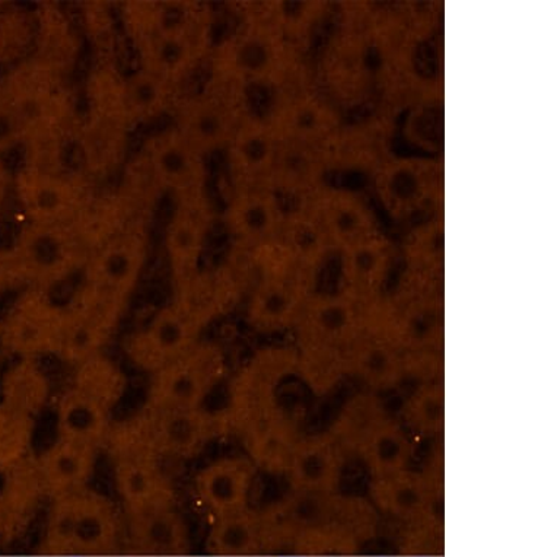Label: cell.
<instances>
[{
    "mask_svg": "<svg viewBox=\"0 0 557 557\" xmlns=\"http://www.w3.org/2000/svg\"><path fill=\"white\" fill-rule=\"evenodd\" d=\"M120 539V518L113 500L85 487L60 496L47 518L45 546L55 557H106Z\"/></svg>",
    "mask_w": 557,
    "mask_h": 557,
    "instance_id": "obj_1",
    "label": "cell"
},
{
    "mask_svg": "<svg viewBox=\"0 0 557 557\" xmlns=\"http://www.w3.org/2000/svg\"><path fill=\"white\" fill-rule=\"evenodd\" d=\"M111 441L115 490L127 516L174 505V490L139 425L123 428Z\"/></svg>",
    "mask_w": 557,
    "mask_h": 557,
    "instance_id": "obj_2",
    "label": "cell"
},
{
    "mask_svg": "<svg viewBox=\"0 0 557 557\" xmlns=\"http://www.w3.org/2000/svg\"><path fill=\"white\" fill-rule=\"evenodd\" d=\"M225 374L226 359L221 347L215 343L197 342L152 375L147 410L200 409Z\"/></svg>",
    "mask_w": 557,
    "mask_h": 557,
    "instance_id": "obj_3",
    "label": "cell"
},
{
    "mask_svg": "<svg viewBox=\"0 0 557 557\" xmlns=\"http://www.w3.org/2000/svg\"><path fill=\"white\" fill-rule=\"evenodd\" d=\"M201 325L177 306L158 308L128 338L127 358L153 375L196 345Z\"/></svg>",
    "mask_w": 557,
    "mask_h": 557,
    "instance_id": "obj_4",
    "label": "cell"
},
{
    "mask_svg": "<svg viewBox=\"0 0 557 557\" xmlns=\"http://www.w3.org/2000/svg\"><path fill=\"white\" fill-rule=\"evenodd\" d=\"M145 441L161 458L191 460L222 430L220 416L205 407L191 410H147L137 422Z\"/></svg>",
    "mask_w": 557,
    "mask_h": 557,
    "instance_id": "obj_5",
    "label": "cell"
},
{
    "mask_svg": "<svg viewBox=\"0 0 557 557\" xmlns=\"http://www.w3.org/2000/svg\"><path fill=\"white\" fill-rule=\"evenodd\" d=\"M67 312L47 298L23 301L3 324L10 352L23 359L58 355L62 349Z\"/></svg>",
    "mask_w": 557,
    "mask_h": 557,
    "instance_id": "obj_6",
    "label": "cell"
},
{
    "mask_svg": "<svg viewBox=\"0 0 557 557\" xmlns=\"http://www.w3.org/2000/svg\"><path fill=\"white\" fill-rule=\"evenodd\" d=\"M257 467L248 457H224L197 471V499L213 518L250 508Z\"/></svg>",
    "mask_w": 557,
    "mask_h": 557,
    "instance_id": "obj_7",
    "label": "cell"
},
{
    "mask_svg": "<svg viewBox=\"0 0 557 557\" xmlns=\"http://www.w3.org/2000/svg\"><path fill=\"white\" fill-rule=\"evenodd\" d=\"M131 553L144 557L190 556V533L175 505L127 516Z\"/></svg>",
    "mask_w": 557,
    "mask_h": 557,
    "instance_id": "obj_8",
    "label": "cell"
},
{
    "mask_svg": "<svg viewBox=\"0 0 557 557\" xmlns=\"http://www.w3.org/2000/svg\"><path fill=\"white\" fill-rule=\"evenodd\" d=\"M97 447L58 438L38 458L40 490L51 499L89 486L97 465Z\"/></svg>",
    "mask_w": 557,
    "mask_h": 557,
    "instance_id": "obj_9",
    "label": "cell"
},
{
    "mask_svg": "<svg viewBox=\"0 0 557 557\" xmlns=\"http://www.w3.org/2000/svg\"><path fill=\"white\" fill-rule=\"evenodd\" d=\"M290 482L306 494H329L342 475V454L333 441L323 436L298 441L286 466Z\"/></svg>",
    "mask_w": 557,
    "mask_h": 557,
    "instance_id": "obj_10",
    "label": "cell"
},
{
    "mask_svg": "<svg viewBox=\"0 0 557 557\" xmlns=\"http://www.w3.org/2000/svg\"><path fill=\"white\" fill-rule=\"evenodd\" d=\"M111 416L113 411L71 385L59 400V438L98 448L109 435Z\"/></svg>",
    "mask_w": 557,
    "mask_h": 557,
    "instance_id": "obj_11",
    "label": "cell"
},
{
    "mask_svg": "<svg viewBox=\"0 0 557 557\" xmlns=\"http://www.w3.org/2000/svg\"><path fill=\"white\" fill-rule=\"evenodd\" d=\"M264 537L263 512L247 508L213 520L208 535V550L215 557H257Z\"/></svg>",
    "mask_w": 557,
    "mask_h": 557,
    "instance_id": "obj_12",
    "label": "cell"
},
{
    "mask_svg": "<svg viewBox=\"0 0 557 557\" xmlns=\"http://www.w3.org/2000/svg\"><path fill=\"white\" fill-rule=\"evenodd\" d=\"M14 188L21 209L38 226L59 221L72 205L71 191L63 183L37 171H21L16 175Z\"/></svg>",
    "mask_w": 557,
    "mask_h": 557,
    "instance_id": "obj_13",
    "label": "cell"
},
{
    "mask_svg": "<svg viewBox=\"0 0 557 557\" xmlns=\"http://www.w3.org/2000/svg\"><path fill=\"white\" fill-rule=\"evenodd\" d=\"M50 381L34 359H23L2 381V403L36 418L49 403Z\"/></svg>",
    "mask_w": 557,
    "mask_h": 557,
    "instance_id": "obj_14",
    "label": "cell"
},
{
    "mask_svg": "<svg viewBox=\"0 0 557 557\" xmlns=\"http://www.w3.org/2000/svg\"><path fill=\"white\" fill-rule=\"evenodd\" d=\"M372 494L381 508L401 518H421L430 507L426 483L409 470L376 478Z\"/></svg>",
    "mask_w": 557,
    "mask_h": 557,
    "instance_id": "obj_15",
    "label": "cell"
},
{
    "mask_svg": "<svg viewBox=\"0 0 557 557\" xmlns=\"http://www.w3.org/2000/svg\"><path fill=\"white\" fill-rule=\"evenodd\" d=\"M362 451L375 478H385L407 470L411 445L400 428L383 422L368 432L363 438Z\"/></svg>",
    "mask_w": 557,
    "mask_h": 557,
    "instance_id": "obj_16",
    "label": "cell"
},
{
    "mask_svg": "<svg viewBox=\"0 0 557 557\" xmlns=\"http://www.w3.org/2000/svg\"><path fill=\"white\" fill-rule=\"evenodd\" d=\"M72 387L114 411L127 392V376L119 363L100 354L76 367Z\"/></svg>",
    "mask_w": 557,
    "mask_h": 557,
    "instance_id": "obj_17",
    "label": "cell"
},
{
    "mask_svg": "<svg viewBox=\"0 0 557 557\" xmlns=\"http://www.w3.org/2000/svg\"><path fill=\"white\" fill-rule=\"evenodd\" d=\"M38 21L23 8H0V67L15 66L37 45Z\"/></svg>",
    "mask_w": 557,
    "mask_h": 557,
    "instance_id": "obj_18",
    "label": "cell"
},
{
    "mask_svg": "<svg viewBox=\"0 0 557 557\" xmlns=\"http://www.w3.org/2000/svg\"><path fill=\"white\" fill-rule=\"evenodd\" d=\"M36 418L0 403V471L15 469L32 451Z\"/></svg>",
    "mask_w": 557,
    "mask_h": 557,
    "instance_id": "obj_19",
    "label": "cell"
},
{
    "mask_svg": "<svg viewBox=\"0 0 557 557\" xmlns=\"http://www.w3.org/2000/svg\"><path fill=\"white\" fill-rule=\"evenodd\" d=\"M203 237L199 224L191 218H177L169 228L166 237V251L174 270L187 273L199 263Z\"/></svg>",
    "mask_w": 557,
    "mask_h": 557,
    "instance_id": "obj_20",
    "label": "cell"
},
{
    "mask_svg": "<svg viewBox=\"0 0 557 557\" xmlns=\"http://www.w3.org/2000/svg\"><path fill=\"white\" fill-rule=\"evenodd\" d=\"M157 173L165 182L183 183L195 174V149L186 140H166L153 156Z\"/></svg>",
    "mask_w": 557,
    "mask_h": 557,
    "instance_id": "obj_21",
    "label": "cell"
},
{
    "mask_svg": "<svg viewBox=\"0 0 557 557\" xmlns=\"http://www.w3.org/2000/svg\"><path fill=\"white\" fill-rule=\"evenodd\" d=\"M226 131L225 115L216 107L206 106L193 111L187 120L186 143L193 149L212 148Z\"/></svg>",
    "mask_w": 557,
    "mask_h": 557,
    "instance_id": "obj_22",
    "label": "cell"
},
{
    "mask_svg": "<svg viewBox=\"0 0 557 557\" xmlns=\"http://www.w3.org/2000/svg\"><path fill=\"white\" fill-rule=\"evenodd\" d=\"M23 255L38 272H53L58 269L62 246L47 226H37L23 239Z\"/></svg>",
    "mask_w": 557,
    "mask_h": 557,
    "instance_id": "obj_23",
    "label": "cell"
},
{
    "mask_svg": "<svg viewBox=\"0 0 557 557\" xmlns=\"http://www.w3.org/2000/svg\"><path fill=\"white\" fill-rule=\"evenodd\" d=\"M293 308V298L278 285L261 290L252 304L251 317L256 324L264 329H276L284 323Z\"/></svg>",
    "mask_w": 557,
    "mask_h": 557,
    "instance_id": "obj_24",
    "label": "cell"
},
{
    "mask_svg": "<svg viewBox=\"0 0 557 557\" xmlns=\"http://www.w3.org/2000/svg\"><path fill=\"white\" fill-rule=\"evenodd\" d=\"M411 421L425 434L443 431L445 396L443 389L430 387L419 393L411 405Z\"/></svg>",
    "mask_w": 557,
    "mask_h": 557,
    "instance_id": "obj_25",
    "label": "cell"
},
{
    "mask_svg": "<svg viewBox=\"0 0 557 557\" xmlns=\"http://www.w3.org/2000/svg\"><path fill=\"white\" fill-rule=\"evenodd\" d=\"M164 100V87L161 78L153 74H135L131 76L127 87V101L137 111H151Z\"/></svg>",
    "mask_w": 557,
    "mask_h": 557,
    "instance_id": "obj_26",
    "label": "cell"
},
{
    "mask_svg": "<svg viewBox=\"0 0 557 557\" xmlns=\"http://www.w3.org/2000/svg\"><path fill=\"white\" fill-rule=\"evenodd\" d=\"M190 47L180 34H160L156 42V59L166 72H175L187 63Z\"/></svg>",
    "mask_w": 557,
    "mask_h": 557,
    "instance_id": "obj_27",
    "label": "cell"
},
{
    "mask_svg": "<svg viewBox=\"0 0 557 557\" xmlns=\"http://www.w3.org/2000/svg\"><path fill=\"white\" fill-rule=\"evenodd\" d=\"M24 132V124L11 101H0V156L14 148Z\"/></svg>",
    "mask_w": 557,
    "mask_h": 557,
    "instance_id": "obj_28",
    "label": "cell"
},
{
    "mask_svg": "<svg viewBox=\"0 0 557 557\" xmlns=\"http://www.w3.org/2000/svg\"><path fill=\"white\" fill-rule=\"evenodd\" d=\"M238 62L248 71H261L269 62V51L261 42L251 41L242 47L238 53Z\"/></svg>",
    "mask_w": 557,
    "mask_h": 557,
    "instance_id": "obj_29",
    "label": "cell"
},
{
    "mask_svg": "<svg viewBox=\"0 0 557 557\" xmlns=\"http://www.w3.org/2000/svg\"><path fill=\"white\" fill-rule=\"evenodd\" d=\"M243 222L251 233H263L270 224L269 211L260 203L247 206L243 212Z\"/></svg>",
    "mask_w": 557,
    "mask_h": 557,
    "instance_id": "obj_30",
    "label": "cell"
},
{
    "mask_svg": "<svg viewBox=\"0 0 557 557\" xmlns=\"http://www.w3.org/2000/svg\"><path fill=\"white\" fill-rule=\"evenodd\" d=\"M389 188H392L393 195L398 197V199H410L418 191V177L410 173V171H398L394 175L392 183H389Z\"/></svg>",
    "mask_w": 557,
    "mask_h": 557,
    "instance_id": "obj_31",
    "label": "cell"
},
{
    "mask_svg": "<svg viewBox=\"0 0 557 557\" xmlns=\"http://www.w3.org/2000/svg\"><path fill=\"white\" fill-rule=\"evenodd\" d=\"M242 152L248 164H260L269 157V147L263 137L252 136L244 143Z\"/></svg>",
    "mask_w": 557,
    "mask_h": 557,
    "instance_id": "obj_32",
    "label": "cell"
},
{
    "mask_svg": "<svg viewBox=\"0 0 557 557\" xmlns=\"http://www.w3.org/2000/svg\"><path fill=\"white\" fill-rule=\"evenodd\" d=\"M12 184L14 183H12L10 170H8L5 161H3L2 156H0V208L5 203Z\"/></svg>",
    "mask_w": 557,
    "mask_h": 557,
    "instance_id": "obj_33",
    "label": "cell"
},
{
    "mask_svg": "<svg viewBox=\"0 0 557 557\" xmlns=\"http://www.w3.org/2000/svg\"><path fill=\"white\" fill-rule=\"evenodd\" d=\"M345 320V311H343L342 308L333 307L323 312V323L327 325L329 329L342 327Z\"/></svg>",
    "mask_w": 557,
    "mask_h": 557,
    "instance_id": "obj_34",
    "label": "cell"
},
{
    "mask_svg": "<svg viewBox=\"0 0 557 557\" xmlns=\"http://www.w3.org/2000/svg\"><path fill=\"white\" fill-rule=\"evenodd\" d=\"M336 225L341 233H352L358 226V216L354 212L343 211L338 213Z\"/></svg>",
    "mask_w": 557,
    "mask_h": 557,
    "instance_id": "obj_35",
    "label": "cell"
},
{
    "mask_svg": "<svg viewBox=\"0 0 557 557\" xmlns=\"http://www.w3.org/2000/svg\"><path fill=\"white\" fill-rule=\"evenodd\" d=\"M357 265L362 272H370L375 265V256L371 251L363 250L357 255Z\"/></svg>",
    "mask_w": 557,
    "mask_h": 557,
    "instance_id": "obj_36",
    "label": "cell"
},
{
    "mask_svg": "<svg viewBox=\"0 0 557 557\" xmlns=\"http://www.w3.org/2000/svg\"><path fill=\"white\" fill-rule=\"evenodd\" d=\"M286 165H288V169L294 171V173H299V171L306 169V160L297 156V153H294V156L286 158Z\"/></svg>",
    "mask_w": 557,
    "mask_h": 557,
    "instance_id": "obj_37",
    "label": "cell"
},
{
    "mask_svg": "<svg viewBox=\"0 0 557 557\" xmlns=\"http://www.w3.org/2000/svg\"><path fill=\"white\" fill-rule=\"evenodd\" d=\"M299 127L312 128L315 126V114L311 111H304L298 117Z\"/></svg>",
    "mask_w": 557,
    "mask_h": 557,
    "instance_id": "obj_38",
    "label": "cell"
},
{
    "mask_svg": "<svg viewBox=\"0 0 557 557\" xmlns=\"http://www.w3.org/2000/svg\"><path fill=\"white\" fill-rule=\"evenodd\" d=\"M299 243L304 244V247L312 246L315 243V237L308 231H304L302 238L299 239Z\"/></svg>",
    "mask_w": 557,
    "mask_h": 557,
    "instance_id": "obj_39",
    "label": "cell"
},
{
    "mask_svg": "<svg viewBox=\"0 0 557 557\" xmlns=\"http://www.w3.org/2000/svg\"><path fill=\"white\" fill-rule=\"evenodd\" d=\"M126 557H144V556L135 555V553L128 552V555ZM187 557H191V555L187 556Z\"/></svg>",
    "mask_w": 557,
    "mask_h": 557,
    "instance_id": "obj_40",
    "label": "cell"
}]
</instances>
